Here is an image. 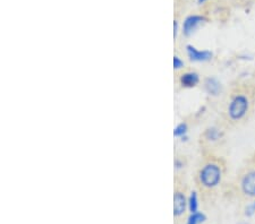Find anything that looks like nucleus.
Here are the masks:
<instances>
[{"label":"nucleus","mask_w":255,"mask_h":224,"mask_svg":"<svg viewBox=\"0 0 255 224\" xmlns=\"http://www.w3.org/2000/svg\"><path fill=\"white\" fill-rule=\"evenodd\" d=\"M205 1H208V0H197V2H199L200 5H201V3H204Z\"/></svg>","instance_id":"11"},{"label":"nucleus","mask_w":255,"mask_h":224,"mask_svg":"<svg viewBox=\"0 0 255 224\" xmlns=\"http://www.w3.org/2000/svg\"><path fill=\"white\" fill-rule=\"evenodd\" d=\"M255 110V87L249 83L232 86L224 100L221 119L227 127L234 128L248 121Z\"/></svg>","instance_id":"1"},{"label":"nucleus","mask_w":255,"mask_h":224,"mask_svg":"<svg viewBox=\"0 0 255 224\" xmlns=\"http://www.w3.org/2000/svg\"><path fill=\"white\" fill-rule=\"evenodd\" d=\"M254 213H255V202L250 204L248 209H246V215H248V217H252Z\"/></svg>","instance_id":"10"},{"label":"nucleus","mask_w":255,"mask_h":224,"mask_svg":"<svg viewBox=\"0 0 255 224\" xmlns=\"http://www.w3.org/2000/svg\"><path fill=\"white\" fill-rule=\"evenodd\" d=\"M226 162L224 158L209 155L203 158L196 171V185L203 193H212L220 187L226 176Z\"/></svg>","instance_id":"2"},{"label":"nucleus","mask_w":255,"mask_h":224,"mask_svg":"<svg viewBox=\"0 0 255 224\" xmlns=\"http://www.w3.org/2000/svg\"><path fill=\"white\" fill-rule=\"evenodd\" d=\"M187 207V199L185 196V191L180 187L178 180H176V189L174 196V214L176 218L183 217Z\"/></svg>","instance_id":"4"},{"label":"nucleus","mask_w":255,"mask_h":224,"mask_svg":"<svg viewBox=\"0 0 255 224\" xmlns=\"http://www.w3.org/2000/svg\"><path fill=\"white\" fill-rule=\"evenodd\" d=\"M207 20V18L204 17V16H201V15H191L188 16V17L185 19L184 22V25H183V31L184 33L186 35H190L191 33H193L197 27L200 25H202V24Z\"/></svg>","instance_id":"5"},{"label":"nucleus","mask_w":255,"mask_h":224,"mask_svg":"<svg viewBox=\"0 0 255 224\" xmlns=\"http://www.w3.org/2000/svg\"><path fill=\"white\" fill-rule=\"evenodd\" d=\"M190 207L192 213H196V207H197V202H196V195L193 194L191 197V202H190Z\"/></svg>","instance_id":"9"},{"label":"nucleus","mask_w":255,"mask_h":224,"mask_svg":"<svg viewBox=\"0 0 255 224\" xmlns=\"http://www.w3.org/2000/svg\"><path fill=\"white\" fill-rule=\"evenodd\" d=\"M237 188L246 198H255V154L237 173Z\"/></svg>","instance_id":"3"},{"label":"nucleus","mask_w":255,"mask_h":224,"mask_svg":"<svg viewBox=\"0 0 255 224\" xmlns=\"http://www.w3.org/2000/svg\"><path fill=\"white\" fill-rule=\"evenodd\" d=\"M207 87L209 89L210 93H212V94H218V92H219V84L217 83L216 80L213 79H210L209 83H207Z\"/></svg>","instance_id":"8"},{"label":"nucleus","mask_w":255,"mask_h":224,"mask_svg":"<svg viewBox=\"0 0 255 224\" xmlns=\"http://www.w3.org/2000/svg\"><path fill=\"white\" fill-rule=\"evenodd\" d=\"M182 83L185 86H194L199 83V76L195 73H188L182 77Z\"/></svg>","instance_id":"6"},{"label":"nucleus","mask_w":255,"mask_h":224,"mask_svg":"<svg viewBox=\"0 0 255 224\" xmlns=\"http://www.w3.org/2000/svg\"><path fill=\"white\" fill-rule=\"evenodd\" d=\"M188 49H190L192 59H194V60H208V59L211 58V54H210V52H208V51H203V52L202 51H197L192 47H188Z\"/></svg>","instance_id":"7"}]
</instances>
